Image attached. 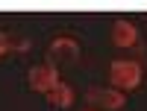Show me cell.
I'll return each instance as SVG.
<instances>
[{
  "mask_svg": "<svg viewBox=\"0 0 147 111\" xmlns=\"http://www.w3.org/2000/svg\"><path fill=\"white\" fill-rule=\"evenodd\" d=\"M141 79H144V70L136 58H115L109 64V82L115 91H132L141 85Z\"/></svg>",
  "mask_w": 147,
  "mask_h": 111,
  "instance_id": "6da1fadb",
  "label": "cell"
},
{
  "mask_svg": "<svg viewBox=\"0 0 147 111\" xmlns=\"http://www.w3.org/2000/svg\"><path fill=\"white\" fill-rule=\"evenodd\" d=\"M112 44L115 47H136L138 44V27L132 21H127V18H121V21H115V27H112Z\"/></svg>",
  "mask_w": 147,
  "mask_h": 111,
  "instance_id": "5b68a950",
  "label": "cell"
},
{
  "mask_svg": "<svg viewBox=\"0 0 147 111\" xmlns=\"http://www.w3.org/2000/svg\"><path fill=\"white\" fill-rule=\"evenodd\" d=\"M50 58L56 61H77L80 58V41L71 35H56L50 41Z\"/></svg>",
  "mask_w": 147,
  "mask_h": 111,
  "instance_id": "277c9868",
  "label": "cell"
},
{
  "mask_svg": "<svg viewBox=\"0 0 147 111\" xmlns=\"http://www.w3.org/2000/svg\"><path fill=\"white\" fill-rule=\"evenodd\" d=\"M44 96H47V102H50L53 108H71L74 105V88L68 82H59L56 88H50Z\"/></svg>",
  "mask_w": 147,
  "mask_h": 111,
  "instance_id": "8992f818",
  "label": "cell"
},
{
  "mask_svg": "<svg viewBox=\"0 0 147 111\" xmlns=\"http://www.w3.org/2000/svg\"><path fill=\"white\" fill-rule=\"evenodd\" d=\"M30 38H18V35L0 32V58H6L9 53H30Z\"/></svg>",
  "mask_w": 147,
  "mask_h": 111,
  "instance_id": "52a82bcc",
  "label": "cell"
},
{
  "mask_svg": "<svg viewBox=\"0 0 147 111\" xmlns=\"http://www.w3.org/2000/svg\"><path fill=\"white\" fill-rule=\"evenodd\" d=\"M62 82L59 79V70L47 61V64H35L30 70V88L32 91H38V94H47L50 88H56V85Z\"/></svg>",
  "mask_w": 147,
  "mask_h": 111,
  "instance_id": "7a4b0ae2",
  "label": "cell"
},
{
  "mask_svg": "<svg viewBox=\"0 0 147 111\" xmlns=\"http://www.w3.org/2000/svg\"><path fill=\"white\" fill-rule=\"evenodd\" d=\"M88 102L97 108H106V111H118L127 105V96H124V91H115V88H94V91H88Z\"/></svg>",
  "mask_w": 147,
  "mask_h": 111,
  "instance_id": "3957f363",
  "label": "cell"
}]
</instances>
